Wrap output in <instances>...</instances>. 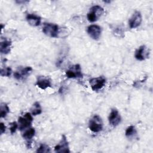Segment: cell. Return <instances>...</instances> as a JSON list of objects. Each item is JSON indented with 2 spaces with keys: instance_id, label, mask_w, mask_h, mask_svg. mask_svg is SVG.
Instances as JSON below:
<instances>
[{
  "instance_id": "1",
  "label": "cell",
  "mask_w": 153,
  "mask_h": 153,
  "mask_svg": "<svg viewBox=\"0 0 153 153\" xmlns=\"http://www.w3.org/2000/svg\"><path fill=\"white\" fill-rule=\"evenodd\" d=\"M59 26L57 25L51 23H44L42 27V32L45 35L51 38L58 36Z\"/></svg>"
},
{
  "instance_id": "2",
  "label": "cell",
  "mask_w": 153,
  "mask_h": 153,
  "mask_svg": "<svg viewBox=\"0 0 153 153\" xmlns=\"http://www.w3.org/2000/svg\"><path fill=\"white\" fill-rule=\"evenodd\" d=\"M103 121L100 116L94 115L89 121L88 127L91 131L94 133H97L103 129Z\"/></svg>"
},
{
  "instance_id": "3",
  "label": "cell",
  "mask_w": 153,
  "mask_h": 153,
  "mask_svg": "<svg viewBox=\"0 0 153 153\" xmlns=\"http://www.w3.org/2000/svg\"><path fill=\"white\" fill-rule=\"evenodd\" d=\"M103 12L104 10L102 7L97 5L93 6L87 15V19L90 22H94L100 17Z\"/></svg>"
},
{
  "instance_id": "4",
  "label": "cell",
  "mask_w": 153,
  "mask_h": 153,
  "mask_svg": "<svg viewBox=\"0 0 153 153\" xmlns=\"http://www.w3.org/2000/svg\"><path fill=\"white\" fill-rule=\"evenodd\" d=\"M33 121V117L32 115L27 112L23 116L20 117L18 119V126L20 130H23L30 126Z\"/></svg>"
},
{
  "instance_id": "5",
  "label": "cell",
  "mask_w": 153,
  "mask_h": 153,
  "mask_svg": "<svg viewBox=\"0 0 153 153\" xmlns=\"http://www.w3.org/2000/svg\"><path fill=\"white\" fill-rule=\"evenodd\" d=\"M89 82L91 89L93 91H97L104 87L106 82V79L103 76H99L91 79Z\"/></svg>"
},
{
  "instance_id": "6",
  "label": "cell",
  "mask_w": 153,
  "mask_h": 153,
  "mask_svg": "<svg viewBox=\"0 0 153 153\" xmlns=\"http://www.w3.org/2000/svg\"><path fill=\"white\" fill-rule=\"evenodd\" d=\"M66 75L69 78H82V74L79 65L76 64L72 66L69 70L66 72Z\"/></svg>"
},
{
  "instance_id": "7",
  "label": "cell",
  "mask_w": 153,
  "mask_h": 153,
  "mask_svg": "<svg viewBox=\"0 0 153 153\" xmlns=\"http://www.w3.org/2000/svg\"><path fill=\"white\" fill-rule=\"evenodd\" d=\"M87 33L88 35L93 39L97 40L99 39L102 29L101 27L96 25H91L87 27Z\"/></svg>"
},
{
  "instance_id": "8",
  "label": "cell",
  "mask_w": 153,
  "mask_h": 153,
  "mask_svg": "<svg viewBox=\"0 0 153 153\" xmlns=\"http://www.w3.org/2000/svg\"><path fill=\"white\" fill-rule=\"evenodd\" d=\"M54 151L57 152H69V148L68 142L66 137L65 135H62L61 140L55 146Z\"/></svg>"
},
{
  "instance_id": "9",
  "label": "cell",
  "mask_w": 153,
  "mask_h": 153,
  "mask_svg": "<svg viewBox=\"0 0 153 153\" xmlns=\"http://www.w3.org/2000/svg\"><path fill=\"white\" fill-rule=\"evenodd\" d=\"M142 15L139 11H135L128 20L130 27L131 29L137 27L142 22Z\"/></svg>"
},
{
  "instance_id": "10",
  "label": "cell",
  "mask_w": 153,
  "mask_h": 153,
  "mask_svg": "<svg viewBox=\"0 0 153 153\" xmlns=\"http://www.w3.org/2000/svg\"><path fill=\"white\" fill-rule=\"evenodd\" d=\"M108 120L110 124L112 126H117L120 123L121 118L117 109H112L109 114Z\"/></svg>"
},
{
  "instance_id": "11",
  "label": "cell",
  "mask_w": 153,
  "mask_h": 153,
  "mask_svg": "<svg viewBox=\"0 0 153 153\" xmlns=\"http://www.w3.org/2000/svg\"><path fill=\"white\" fill-rule=\"evenodd\" d=\"M32 68L30 66H26L14 72V76L17 80H22L26 78L32 72Z\"/></svg>"
},
{
  "instance_id": "12",
  "label": "cell",
  "mask_w": 153,
  "mask_h": 153,
  "mask_svg": "<svg viewBox=\"0 0 153 153\" xmlns=\"http://www.w3.org/2000/svg\"><path fill=\"white\" fill-rule=\"evenodd\" d=\"M149 54V52L147 47L145 45H142L136 51L134 57L137 60L142 61L148 58Z\"/></svg>"
},
{
  "instance_id": "13",
  "label": "cell",
  "mask_w": 153,
  "mask_h": 153,
  "mask_svg": "<svg viewBox=\"0 0 153 153\" xmlns=\"http://www.w3.org/2000/svg\"><path fill=\"white\" fill-rule=\"evenodd\" d=\"M36 84L38 87L42 90H45L51 85L50 79L44 76H39L38 77Z\"/></svg>"
},
{
  "instance_id": "14",
  "label": "cell",
  "mask_w": 153,
  "mask_h": 153,
  "mask_svg": "<svg viewBox=\"0 0 153 153\" xmlns=\"http://www.w3.org/2000/svg\"><path fill=\"white\" fill-rule=\"evenodd\" d=\"M26 19L28 23L32 26H38L41 23V17L34 14H27Z\"/></svg>"
},
{
  "instance_id": "15",
  "label": "cell",
  "mask_w": 153,
  "mask_h": 153,
  "mask_svg": "<svg viewBox=\"0 0 153 153\" xmlns=\"http://www.w3.org/2000/svg\"><path fill=\"white\" fill-rule=\"evenodd\" d=\"M11 47V41L4 39L0 43V51L2 54H8L10 52Z\"/></svg>"
},
{
  "instance_id": "16",
  "label": "cell",
  "mask_w": 153,
  "mask_h": 153,
  "mask_svg": "<svg viewBox=\"0 0 153 153\" xmlns=\"http://www.w3.org/2000/svg\"><path fill=\"white\" fill-rule=\"evenodd\" d=\"M35 134V130L34 128H29L27 130H25V132L22 134L23 137L26 140H31Z\"/></svg>"
},
{
  "instance_id": "17",
  "label": "cell",
  "mask_w": 153,
  "mask_h": 153,
  "mask_svg": "<svg viewBox=\"0 0 153 153\" xmlns=\"http://www.w3.org/2000/svg\"><path fill=\"white\" fill-rule=\"evenodd\" d=\"M30 111L32 115H37L41 114L42 109H41V107L39 103L38 102H35L33 104L32 108H30Z\"/></svg>"
},
{
  "instance_id": "18",
  "label": "cell",
  "mask_w": 153,
  "mask_h": 153,
  "mask_svg": "<svg viewBox=\"0 0 153 153\" xmlns=\"http://www.w3.org/2000/svg\"><path fill=\"white\" fill-rule=\"evenodd\" d=\"M10 112V108L5 103H1L0 106V115L1 118L6 117L7 114Z\"/></svg>"
},
{
  "instance_id": "19",
  "label": "cell",
  "mask_w": 153,
  "mask_h": 153,
  "mask_svg": "<svg viewBox=\"0 0 153 153\" xmlns=\"http://www.w3.org/2000/svg\"><path fill=\"white\" fill-rule=\"evenodd\" d=\"M137 134L136 132V130L134 127V126H130L129 127H128L126 130V136L128 138H131L133 136H134L136 134Z\"/></svg>"
},
{
  "instance_id": "20",
  "label": "cell",
  "mask_w": 153,
  "mask_h": 153,
  "mask_svg": "<svg viewBox=\"0 0 153 153\" xmlns=\"http://www.w3.org/2000/svg\"><path fill=\"white\" fill-rule=\"evenodd\" d=\"M12 70L10 67H7L5 68H1V75L2 76H9L11 74Z\"/></svg>"
},
{
  "instance_id": "21",
  "label": "cell",
  "mask_w": 153,
  "mask_h": 153,
  "mask_svg": "<svg viewBox=\"0 0 153 153\" xmlns=\"http://www.w3.org/2000/svg\"><path fill=\"white\" fill-rule=\"evenodd\" d=\"M50 152V148L45 144H41L36 150V152Z\"/></svg>"
},
{
  "instance_id": "22",
  "label": "cell",
  "mask_w": 153,
  "mask_h": 153,
  "mask_svg": "<svg viewBox=\"0 0 153 153\" xmlns=\"http://www.w3.org/2000/svg\"><path fill=\"white\" fill-rule=\"evenodd\" d=\"M19 127L17 123L15 121L11 123L10 124V132L11 134H13L16 132V129L17 128V127Z\"/></svg>"
},
{
  "instance_id": "23",
  "label": "cell",
  "mask_w": 153,
  "mask_h": 153,
  "mask_svg": "<svg viewBox=\"0 0 153 153\" xmlns=\"http://www.w3.org/2000/svg\"><path fill=\"white\" fill-rule=\"evenodd\" d=\"M0 131H1V134H3L5 131V126L2 123H1V124H0Z\"/></svg>"
}]
</instances>
